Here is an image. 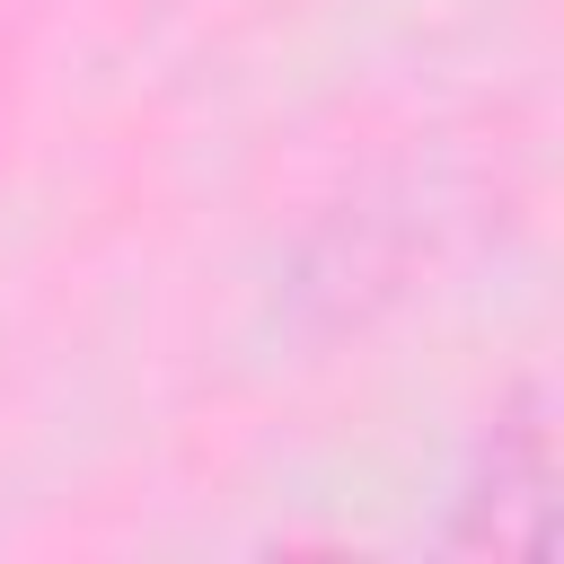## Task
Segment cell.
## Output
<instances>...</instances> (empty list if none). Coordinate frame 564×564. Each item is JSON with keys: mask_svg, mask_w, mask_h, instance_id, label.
Returning <instances> with one entry per match:
<instances>
[]
</instances>
